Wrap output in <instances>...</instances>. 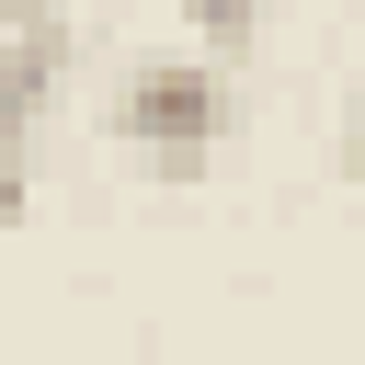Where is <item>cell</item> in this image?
Masks as SVG:
<instances>
[{
	"mask_svg": "<svg viewBox=\"0 0 365 365\" xmlns=\"http://www.w3.org/2000/svg\"><path fill=\"white\" fill-rule=\"evenodd\" d=\"M217 125H228V91H217V68H194V57H137L125 91H114V137H125L148 171H171V182L205 171Z\"/></svg>",
	"mask_w": 365,
	"mask_h": 365,
	"instance_id": "cell-1",
	"label": "cell"
},
{
	"mask_svg": "<svg viewBox=\"0 0 365 365\" xmlns=\"http://www.w3.org/2000/svg\"><path fill=\"white\" fill-rule=\"evenodd\" d=\"M57 68H68V23L0 34V228H11L23 194H34V125H46V103H57Z\"/></svg>",
	"mask_w": 365,
	"mask_h": 365,
	"instance_id": "cell-2",
	"label": "cell"
},
{
	"mask_svg": "<svg viewBox=\"0 0 365 365\" xmlns=\"http://www.w3.org/2000/svg\"><path fill=\"white\" fill-rule=\"evenodd\" d=\"M182 11H194L217 46H251V23H262V0H182Z\"/></svg>",
	"mask_w": 365,
	"mask_h": 365,
	"instance_id": "cell-3",
	"label": "cell"
},
{
	"mask_svg": "<svg viewBox=\"0 0 365 365\" xmlns=\"http://www.w3.org/2000/svg\"><path fill=\"white\" fill-rule=\"evenodd\" d=\"M34 23H57V0H0V34H34Z\"/></svg>",
	"mask_w": 365,
	"mask_h": 365,
	"instance_id": "cell-4",
	"label": "cell"
},
{
	"mask_svg": "<svg viewBox=\"0 0 365 365\" xmlns=\"http://www.w3.org/2000/svg\"><path fill=\"white\" fill-rule=\"evenodd\" d=\"M342 171L365 182V91H354V114H342Z\"/></svg>",
	"mask_w": 365,
	"mask_h": 365,
	"instance_id": "cell-5",
	"label": "cell"
}]
</instances>
